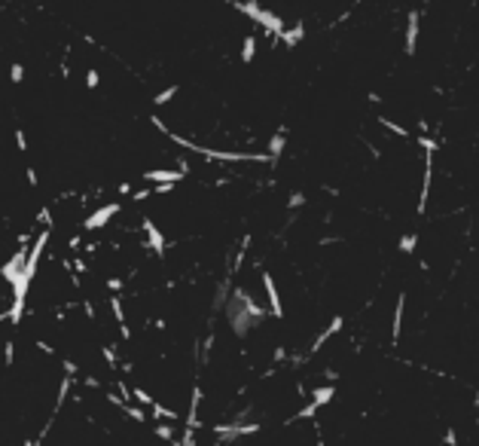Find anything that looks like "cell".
<instances>
[{"label":"cell","instance_id":"cell-6","mask_svg":"<svg viewBox=\"0 0 479 446\" xmlns=\"http://www.w3.org/2000/svg\"><path fill=\"white\" fill-rule=\"evenodd\" d=\"M403 312H406V294H400L397 303H394V324H391V339H394V342H397L400 333H403Z\"/></svg>","mask_w":479,"mask_h":446},{"label":"cell","instance_id":"cell-9","mask_svg":"<svg viewBox=\"0 0 479 446\" xmlns=\"http://www.w3.org/2000/svg\"><path fill=\"white\" fill-rule=\"evenodd\" d=\"M415 245H418V232H406V236L400 239V251H403V254H412Z\"/></svg>","mask_w":479,"mask_h":446},{"label":"cell","instance_id":"cell-11","mask_svg":"<svg viewBox=\"0 0 479 446\" xmlns=\"http://www.w3.org/2000/svg\"><path fill=\"white\" fill-rule=\"evenodd\" d=\"M302 205H305V196H302V192H293V196L287 199V208H293V211H296V208H302Z\"/></svg>","mask_w":479,"mask_h":446},{"label":"cell","instance_id":"cell-10","mask_svg":"<svg viewBox=\"0 0 479 446\" xmlns=\"http://www.w3.org/2000/svg\"><path fill=\"white\" fill-rule=\"evenodd\" d=\"M418 147L424 150V153H436V150H440L443 144H440L436 138H427V134H418Z\"/></svg>","mask_w":479,"mask_h":446},{"label":"cell","instance_id":"cell-5","mask_svg":"<svg viewBox=\"0 0 479 446\" xmlns=\"http://www.w3.org/2000/svg\"><path fill=\"white\" fill-rule=\"evenodd\" d=\"M342 324H345V318H342V315H336V318H333V321H330V324H327V330H324V333H317V339L311 342V348H308V355H317V352H321V345H324L327 339H333V336H336V333L342 330Z\"/></svg>","mask_w":479,"mask_h":446},{"label":"cell","instance_id":"cell-4","mask_svg":"<svg viewBox=\"0 0 479 446\" xmlns=\"http://www.w3.org/2000/svg\"><path fill=\"white\" fill-rule=\"evenodd\" d=\"M116 211H119V205H116V202H110V205H104L101 211H95L92 217H86V223H83V229H86V232H92V229H101V226H107V220H110V217H113Z\"/></svg>","mask_w":479,"mask_h":446},{"label":"cell","instance_id":"cell-2","mask_svg":"<svg viewBox=\"0 0 479 446\" xmlns=\"http://www.w3.org/2000/svg\"><path fill=\"white\" fill-rule=\"evenodd\" d=\"M263 287H266V297H269V309L275 318H284V306H281V294H278V284L269 272H263Z\"/></svg>","mask_w":479,"mask_h":446},{"label":"cell","instance_id":"cell-8","mask_svg":"<svg viewBox=\"0 0 479 446\" xmlns=\"http://www.w3.org/2000/svg\"><path fill=\"white\" fill-rule=\"evenodd\" d=\"M378 126L388 128L391 134H397V138H409V128L400 126V123H394V120H388V117H378Z\"/></svg>","mask_w":479,"mask_h":446},{"label":"cell","instance_id":"cell-7","mask_svg":"<svg viewBox=\"0 0 479 446\" xmlns=\"http://www.w3.org/2000/svg\"><path fill=\"white\" fill-rule=\"evenodd\" d=\"M336 397V385H321V388H311V403L321 410V406H327L330 400Z\"/></svg>","mask_w":479,"mask_h":446},{"label":"cell","instance_id":"cell-3","mask_svg":"<svg viewBox=\"0 0 479 446\" xmlns=\"http://www.w3.org/2000/svg\"><path fill=\"white\" fill-rule=\"evenodd\" d=\"M418 28H421V15L418 9H409V22H406V55H415L418 49Z\"/></svg>","mask_w":479,"mask_h":446},{"label":"cell","instance_id":"cell-12","mask_svg":"<svg viewBox=\"0 0 479 446\" xmlns=\"http://www.w3.org/2000/svg\"><path fill=\"white\" fill-rule=\"evenodd\" d=\"M443 446H458V431L455 428H446V443Z\"/></svg>","mask_w":479,"mask_h":446},{"label":"cell","instance_id":"cell-1","mask_svg":"<svg viewBox=\"0 0 479 446\" xmlns=\"http://www.w3.org/2000/svg\"><path fill=\"white\" fill-rule=\"evenodd\" d=\"M430 184H433V153H424V174H421V196H418V217L427 211L430 199Z\"/></svg>","mask_w":479,"mask_h":446}]
</instances>
